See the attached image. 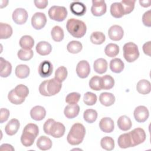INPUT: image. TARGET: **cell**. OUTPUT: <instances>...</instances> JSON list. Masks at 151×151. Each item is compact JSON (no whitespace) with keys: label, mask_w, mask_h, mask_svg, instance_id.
I'll use <instances>...</instances> for the list:
<instances>
[{"label":"cell","mask_w":151,"mask_h":151,"mask_svg":"<svg viewBox=\"0 0 151 151\" xmlns=\"http://www.w3.org/2000/svg\"><path fill=\"white\" fill-rule=\"evenodd\" d=\"M85 134L86 129L84 126L80 123H76L71 126L67 135V142L71 145H78L83 142Z\"/></svg>","instance_id":"6da1fadb"},{"label":"cell","mask_w":151,"mask_h":151,"mask_svg":"<svg viewBox=\"0 0 151 151\" xmlns=\"http://www.w3.org/2000/svg\"><path fill=\"white\" fill-rule=\"evenodd\" d=\"M61 83L55 78L42 81L39 86L40 94L44 96H54L58 93L61 88Z\"/></svg>","instance_id":"7a4b0ae2"},{"label":"cell","mask_w":151,"mask_h":151,"mask_svg":"<svg viewBox=\"0 0 151 151\" xmlns=\"http://www.w3.org/2000/svg\"><path fill=\"white\" fill-rule=\"evenodd\" d=\"M66 28L73 37L77 38L83 37L87 31L86 24L83 21L75 18H70L67 21Z\"/></svg>","instance_id":"3957f363"},{"label":"cell","mask_w":151,"mask_h":151,"mask_svg":"<svg viewBox=\"0 0 151 151\" xmlns=\"http://www.w3.org/2000/svg\"><path fill=\"white\" fill-rule=\"evenodd\" d=\"M123 57L129 63H132L139 57V51L137 45L132 42L126 43L123 47Z\"/></svg>","instance_id":"277c9868"},{"label":"cell","mask_w":151,"mask_h":151,"mask_svg":"<svg viewBox=\"0 0 151 151\" xmlns=\"http://www.w3.org/2000/svg\"><path fill=\"white\" fill-rule=\"evenodd\" d=\"M49 17L55 21H63L67 16V10L64 6H52L48 10Z\"/></svg>","instance_id":"5b68a950"},{"label":"cell","mask_w":151,"mask_h":151,"mask_svg":"<svg viewBox=\"0 0 151 151\" xmlns=\"http://www.w3.org/2000/svg\"><path fill=\"white\" fill-rule=\"evenodd\" d=\"M129 133L130 136L133 147L143 143L146 137L145 130L140 127L136 128Z\"/></svg>","instance_id":"8992f818"},{"label":"cell","mask_w":151,"mask_h":151,"mask_svg":"<svg viewBox=\"0 0 151 151\" xmlns=\"http://www.w3.org/2000/svg\"><path fill=\"white\" fill-rule=\"evenodd\" d=\"M47 23V18L42 12L35 13L31 18V25L35 29L43 28Z\"/></svg>","instance_id":"52a82bcc"},{"label":"cell","mask_w":151,"mask_h":151,"mask_svg":"<svg viewBox=\"0 0 151 151\" xmlns=\"http://www.w3.org/2000/svg\"><path fill=\"white\" fill-rule=\"evenodd\" d=\"M107 6L104 1H92L91 12L96 17H100L106 12Z\"/></svg>","instance_id":"ba28073f"},{"label":"cell","mask_w":151,"mask_h":151,"mask_svg":"<svg viewBox=\"0 0 151 151\" xmlns=\"http://www.w3.org/2000/svg\"><path fill=\"white\" fill-rule=\"evenodd\" d=\"M12 17L14 22L18 25H22L27 22L28 15L25 9L18 8L14 11Z\"/></svg>","instance_id":"9c48e42d"},{"label":"cell","mask_w":151,"mask_h":151,"mask_svg":"<svg viewBox=\"0 0 151 151\" xmlns=\"http://www.w3.org/2000/svg\"><path fill=\"white\" fill-rule=\"evenodd\" d=\"M134 117L139 123H143L147 120L149 116V112L146 107L139 106L134 110Z\"/></svg>","instance_id":"30bf717a"},{"label":"cell","mask_w":151,"mask_h":151,"mask_svg":"<svg viewBox=\"0 0 151 151\" xmlns=\"http://www.w3.org/2000/svg\"><path fill=\"white\" fill-rule=\"evenodd\" d=\"M53 71V66L51 63L48 60H44L40 63L38 71L41 77L46 78L50 76Z\"/></svg>","instance_id":"8fae6325"},{"label":"cell","mask_w":151,"mask_h":151,"mask_svg":"<svg viewBox=\"0 0 151 151\" xmlns=\"http://www.w3.org/2000/svg\"><path fill=\"white\" fill-rule=\"evenodd\" d=\"M76 73L81 78L87 77L90 73V66L88 61L86 60L80 61L77 65Z\"/></svg>","instance_id":"7c38bea8"},{"label":"cell","mask_w":151,"mask_h":151,"mask_svg":"<svg viewBox=\"0 0 151 151\" xmlns=\"http://www.w3.org/2000/svg\"><path fill=\"white\" fill-rule=\"evenodd\" d=\"M124 35L123 28L118 25H114L110 27L108 31V35L110 39L113 41H120Z\"/></svg>","instance_id":"4fadbf2b"},{"label":"cell","mask_w":151,"mask_h":151,"mask_svg":"<svg viewBox=\"0 0 151 151\" xmlns=\"http://www.w3.org/2000/svg\"><path fill=\"white\" fill-rule=\"evenodd\" d=\"M65 128L64 125L60 123L54 121L50 130V135L55 138H60L65 133Z\"/></svg>","instance_id":"5bb4252c"},{"label":"cell","mask_w":151,"mask_h":151,"mask_svg":"<svg viewBox=\"0 0 151 151\" xmlns=\"http://www.w3.org/2000/svg\"><path fill=\"white\" fill-rule=\"evenodd\" d=\"M30 116L34 120H42L46 116V110L42 106H36L31 109L30 111Z\"/></svg>","instance_id":"9a60e30c"},{"label":"cell","mask_w":151,"mask_h":151,"mask_svg":"<svg viewBox=\"0 0 151 151\" xmlns=\"http://www.w3.org/2000/svg\"><path fill=\"white\" fill-rule=\"evenodd\" d=\"M99 127L104 133H111L114 129V123L111 118L103 117L99 122Z\"/></svg>","instance_id":"2e32d148"},{"label":"cell","mask_w":151,"mask_h":151,"mask_svg":"<svg viewBox=\"0 0 151 151\" xmlns=\"http://www.w3.org/2000/svg\"><path fill=\"white\" fill-rule=\"evenodd\" d=\"M20 126L19 122L17 119L10 120L5 127V133L9 136H13L17 133Z\"/></svg>","instance_id":"e0dca14e"},{"label":"cell","mask_w":151,"mask_h":151,"mask_svg":"<svg viewBox=\"0 0 151 151\" xmlns=\"http://www.w3.org/2000/svg\"><path fill=\"white\" fill-rule=\"evenodd\" d=\"M71 12L75 15L83 16L86 12V5L80 2H73L70 6Z\"/></svg>","instance_id":"ac0fdd59"},{"label":"cell","mask_w":151,"mask_h":151,"mask_svg":"<svg viewBox=\"0 0 151 151\" xmlns=\"http://www.w3.org/2000/svg\"><path fill=\"white\" fill-rule=\"evenodd\" d=\"M37 52L41 55H47L50 54L52 50L51 44L47 41H40L38 42L35 47Z\"/></svg>","instance_id":"d6986e66"},{"label":"cell","mask_w":151,"mask_h":151,"mask_svg":"<svg viewBox=\"0 0 151 151\" xmlns=\"http://www.w3.org/2000/svg\"><path fill=\"white\" fill-rule=\"evenodd\" d=\"M80 111V107L78 104H68L64 110L65 116L68 119H73L77 117Z\"/></svg>","instance_id":"ffe728a7"},{"label":"cell","mask_w":151,"mask_h":151,"mask_svg":"<svg viewBox=\"0 0 151 151\" xmlns=\"http://www.w3.org/2000/svg\"><path fill=\"white\" fill-rule=\"evenodd\" d=\"M0 76L2 77H8L12 71V65L11 64L5 60L2 57L0 58Z\"/></svg>","instance_id":"44dd1931"},{"label":"cell","mask_w":151,"mask_h":151,"mask_svg":"<svg viewBox=\"0 0 151 151\" xmlns=\"http://www.w3.org/2000/svg\"><path fill=\"white\" fill-rule=\"evenodd\" d=\"M99 101L101 104L108 107L113 105L115 102V97L111 93L103 92L99 96Z\"/></svg>","instance_id":"7402d4cb"},{"label":"cell","mask_w":151,"mask_h":151,"mask_svg":"<svg viewBox=\"0 0 151 151\" xmlns=\"http://www.w3.org/2000/svg\"><path fill=\"white\" fill-rule=\"evenodd\" d=\"M36 137H37L33 133L26 130H23L21 136V142L24 146L29 147L32 145Z\"/></svg>","instance_id":"603a6c76"},{"label":"cell","mask_w":151,"mask_h":151,"mask_svg":"<svg viewBox=\"0 0 151 151\" xmlns=\"http://www.w3.org/2000/svg\"><path fill=\"white\" fill-rule=\"evenodd\" d=\"M93 68L94 71L99 74H103L106 72L107 69V62L102 58H100L94 61L93 64Z\"/></svg>","instance_id":"cb8c5ba5"},{"label":"cell","mask_w":151,"mask_h":151,"mask_svg":"<svg viewBox=\"0 0 151 151\" xmlns=\"http://www.w3.org/2000/svg\"><path fill=\"white\" fill-rule=\"evenodd\" d=\"M52 145L51 139L45 136H40L37 141V146L41 150H47L51 148Z\"/></svg>","instance_id":"d4e9b609"},{"label":"cell","mask_w":151,"mask_h":151,"mask_svg":"<svg viewBox=\"0 0 151 151\" xmlns=\"http://www.w3.org/2000/svg\"><path fill=\"white\" fill-rule=\"evenodd\" d=\"M136 90L142 94H147L151 90L150 83L145 79L141 80L137 83Z\"/></svg>","instance_id":"484cf974"},{"label":"cell","mask_w":151,"mask_h":151,"mask_svg":"<svg viewBox=\"0 0 151 151\" xmlns=\"http://www.w3.org/2000/svg\"><path fill=\"white\" fill-rule=\"evenodd\" d=\"M117 126L123 131H127L131 129L132 123L130 119L126 116H122L117 120Z\"/></svg>","instance_id":"4316f807"},{"label":"cell","mask_w":151,"mask_h":151,"mask_svg":"<svg viewBox=\"0 0 151 151\" xmlns=\"http://www.w3.org/2000/svg\"><path fill=\"white\" fill-rule=\"evenodd\" d=\"M117 143H118L119 146L122 149H126L130 147H133L129 133H123L121 134L118 137Z\"/></svg>","instance_id":"83f0119b"},{"label":"cell","mask_w":151,"mask_h":151,"mask_svg":"<svg viewBox=\"0 0 151 151\" xmlns=\"http://www.w3.org/2000/svg\"><path fill=\"white\" fill-rule=\"evenodd\" d=\"M124 68V64L121 59L115 58L112 59L110 63V68L111 71L115 73H121Z\"/></svg>","instance_id":"f1b7e54d"},{"label":"cell","mask_w":151,"mask_h":151,"mask_svg":"<svg viewBox=\"0 0 151 151\" xmlns=\"http://www.w3.org/2000/svg\"><path fill=\"white\" fill-rule=\"evenodd\" d=\"M111 15L116 18H122L124 15V11L120 2H114L110 6Z\"/></svg>","instance_id":"f546056e"},{"label":"cell","mask_w":151,"mask_h":151,"mask_svg":"<svg viewBox=\"0 0 151 151\" xmlns=\"http://www.w3.org/2000/svg\"><path fill=\"white\" fill-rule=\"evenodd\" d=\"M20 47L24 50H31L34 45V40L30 35L22 36L19 41Z\"/></svg>","instance_id":"4dcf8cb0"},{"label":"cell","mask_w":151,"mask_h":151,"mask_svg":"<svg viewBox=\"0 0 151 151\" xmlns=\"http://www.w3.org/2000/svg\"><path fill=\"white\" fill-rule=\"evenodd\" d=\"M15 75L19 78H27L30 73L29 68L25 64H19L15 68Z\"/></svg>","instance_id":"1f68e13d"},{"label":"cell","mask_w":151,"mask_h":151,"mask_svg":"<svg viewBox=\"0 0 151 151\" xmlns=\"http://www.w3.org/2000/svg\"><path fill=\"white\" fill-rule=\"evenodd\" d=\"M12 34V28L11 25L6 23H0V38L7 39Z\"/></svg>","instance_id":"d6a6232c"},{"label":"cell","mask_w":151,"mask_h":151,"mask_svg":"<svg viewBox=\"0 0 151 151\" xmlns=\"http://www.w3.org/2000/svg\"><path fill=\"white\" fill-rule=\"evenodd\" d=\"M51 35L54 41L56 42L61 41L64 37L63 29L59 26H54L51 31Z\"/></svg>","instance_id":"836d02e7"},{"label":"cell","mask_w":151,"mask_h":151,"mask_svg":"<svg viewBox=\"0 0 151 151\" xmlns=\"http://www.w3.org/2000/svg\"><path fill=\"white\" fill-rule=\"evenodd\" d=\"M106 40L105 35L99 31L93 32L90 35V41L93 44L100 45L103 44Z\"/></svg>","instance_id":"e575fe53"},{"label":"cell","mask_w":151,"mask_h":151,"mask_svg":"<svg viewBox=\"0 0 151 151\" xmlns=\"http://www.w3.org/2000/svg\"><path fill=\"white\" fill-rule=\"evenodd\" d=\"M104 52L110 57H116L119 52V47L116 44L110 43L106 46Z\"/></svg>","instance_id":"d590c367"},{"label":"cell","mask_w":151,"mask_h":151,"mask_svg":"<svg viewBox=\"0 0 151 151\" xmlns=\"http://www.w3.org/2000/svg\"><path fill=\"white\" fill-rule=\"evenodd\" d=\"M100 145L103 149L110 151L114 148V141L112 137L105 136L101 139Z\"/></svg>","instance_id":"8d00e7d4"},{"label":"cell","mask_w":151,"mask_h":151,"mask_svg":"<svg viewBox=\"0 0 151 151\" xmlns=\"http://www.w3.org/2000/svg\"><path fill=\"white\" fill-rule=\"evenodd\" d=\"M101 87L104 90H110L112 88L114 85V80L110 75H105L101 77Z\"/></svg>","instance_id":"74e56055"},{"label":"cell","mask_w":151,"mask_h":151,"mask_svg":"<svg viewBox=\"0 0 151 151\" xmlns=\"http://www.w3.org/2000/svg\"><path fill=\"white\" fill-rule=\"evenodd\" d=\"M82 44L78 41H71L67 45L68 51L72 54H77L81 51Z\"/></svg>","instance_id":"f35d334b"},{"label":"cell","mask_w":151,"mask_h":151,"mask_svg":"<svg viewBox=\"0 0 151 151\" xmlns=\"http://www.w3.org/2000/svg\"><path fill=\"white\" fill-rule=\"evenodd\" d=\"M83 118L86 122L92 123L96 120L97 118V113L94 109H87L84 112Z\"/></svg>","instance_id":"ab89813d"},{"label":"cell","mask_w":151,"mask_h":151,"mask_svg":"<svg viewBox=\"0 0 151 151\" xmlns=\"http://www.w3.org/2000/svg\"><path fill=\"white\" fill-rule=\"evenodd\" d=\"M67 70L64 66H60L55 72V78L59 82L64 81L67 77Z\"/></svg>","instance_id":"60d3db41"},{"label":"cell","mask_w":151,"mask_h":151,"mask_svg":"<svg viewBox=\"0 0 151 151\" xmlns=\"http://www.w3.org/2000/svg\"><path fill=\"white\" fill-rule=\"evenodd\" d=\"M89 86L93 90H101L102 89L101 77L97 76H93L89 81Z\"/></svg>","instance_id":"b9f144b4"},{"label":"cell","mask_w":151,"mask_h":151,"mask_svg":"<svg viewBox=\"0 0 151 151\" xmlns=\"http://www.w3.org/2000/svg\"><path fill=\"white\" fill-rule=\"evenodd\" d=\"M136 1H129V0H123L120 2L124 11V15L129 14L132 12L134 8Z\"/></svg>","instance_id":"7bdbcfd3"},{"label":"cell","mask_w":151,"mask_h":151,"mask_svg":"<svg viewBox=\"0 0 151 151\" xmlns=\"http://www.w3.org/2000/svg\"><path fill=\"white\" fill-rule=\"evenodd\" d=\"M34 55L33 51L32 50H24L21 49L18 51L17 55L19 59L22 61H28L31 60Z\"/></svg>","instance_id":"ee69618b"},{"label":"cell","mask_w":151,"mask_h":151,"mask_svg":"<svg viewBox=\"0 0 151 151\" xmlns=\"http://www.w3.org/2000/svg\"><path fill=\"white\" fill-rule=\"evenodd\" d=\"M14 91L19 97L22 99H25L29 94L28 88L24 84L17 85L14 88Z\"/></svg>","instance_id":"f6af8a7d"},{"label":"cell","mask_w":151,"mask_h":151,"mask_svg":"<svg viewBox=\"0 0 151 151\" xmlns=\"http://www.w3.org/2000/svg\"><path fill=\"white\" fill-rule=\"evenodd\" d=\"M8 99L9 101L14 104H21L22 103L25 99H22L20 97H19L15 92L14 89L11 90L8 95Z\"/></svg>","instance_id":"bcb514c9"},{"label":"cell","mask_w":151,"mask_h":151,"mask_svg":"<svg viewBox=\"0 0 151 151\" xmlns=\"http://www.w3.org/2000/svg\"><path fill=\"white\" fill-rule=\"evenodd\" d=\"M97 100V96L91 92H86L84 95L83 101L84 103L88 106H93L96 104Z\"/></svg>","instance_id":"7dc6e473"},{"label":"cell","mask_w":151,"mask_h":151,"mask_svg":"<svg viewBox=\"0 0 151 151\" xmlns=\"http://www.w3.org/2000/svg\"><path fill=\"white\" fill-rule=\"evenodd\" d=\"M81 95L77 92H73L69 93L65 97V101L69 104H77L80 100Z\"/></svg>","instance_id":"c3c4849f"},{"label":"cell","mask_w":151,"mask_h":151,"mask_svg":"<svg viewBox=\"0 0 151 151\" xmlns=\"http://www.w3.org/2000/svg\"><path fill=\"white\" fill-rule=\"evenodd\" d=\"M23 130H26L29 132H31V133H33L36 137L38 136V134L39 133V129H38V126L34 123L27 124L25 126Z\"/></svg>","instance_id":"681fc988"},{"label":"cell","mask_w":151,"mask_h":151,"mask_svg":"<svg viewBox=\"0 0 151 151\" xmlns=\"http://www.w3.org/2000/svg\"><path fill=\"white\" fill-rule=\"evenodd\" d=\"M150 10H149L144 13L142 17V21L143 24L148 27L151 26V16H150Z\"/></svg>","instance_id":"f907efd6"},{"label":"cell","mask_w":151,"mask_h":151,"mask_svg":"<svg viewBox=\"0 0 151 151\" xmlns=\"http://www.w3.org/2000/svg\"><path fill=\"white\" fill-rule=\"evenodd\" d=\"M9 111L6 108L1 109L0 111V122L2 123L6 122L9 116Z\"/></svg>","instance_id":"816d5d0a"},{"label":"cell","mask_w":151,"mask_h":151,"mask_svg":"<svg viewBox=\"0 0 151 151\" xmlns=\"http://www.w3.org/2000/svg\"><path fill=\"white\" fill-rule=\"evenodd\" d=\"M55 120L52 119H49L47 120L46 122L44 123V124L43 125V130L45 134L50 135V128L51 127L52 123Z\"/></svg>","instance_id":"f5cc1de1"},{"label":"cell","mask_w":151,"mask_h":151,"mask_svg":"<svg viewBox=\"0 0 151 151\" xmlns=\"http://www.w3.org/2000/svg\"><path fill=\"white\" fill-rule=\"evenodd\" d=\"M34 3L35 6L39 9H44L48 5V1H47V0L34 1Z\"/></svg>","instance_id":"db71d44e"},{"label":"cell","mask_w":151,"mask_h":151,"mask_svg":"<svg viewBox=\"0 0 151 151\" xmlns=\"http://www.w3.org/2000/svg\"><path fill=\"white\" fill-rule=\"evenodd\" d=\"M150 41H148L145 43L143 45V50L145 54L150 56Z\"/></svg>","instance_id":"11a10c76"},{"label":"cell","mask_w":151,"mask_h":151,"mask_svg":"<svg viewBox=\"0 0 151 151\" xmlns=\"http://www.w3.org/2000/svg\"><path fill=\"white\" fill-rule=\"evenodd\" d=\"M0 150L1 151H4V150H11V151H13L14 150V148L12 147V145H9V144H7V143H4L2 144L1 147H0Z\"/></svg>","instance_id":"9f6ffc18"},{"label":"cell","mask_w":151,"mask_h":151,"mask_svg":"<svg viewBox=\"0 0 151 151\" xmlns=\"http://www.w3.org/2000/svg\"><path fill=\"white\" fill-rule=\"evenodd\" d=\"M139 3L140 4L141 6H143V7H149L150 6V3L151 1L150 0H146V1H139Z\"/></svg>","instance_id":"6f0895ef"}]
</instances>
